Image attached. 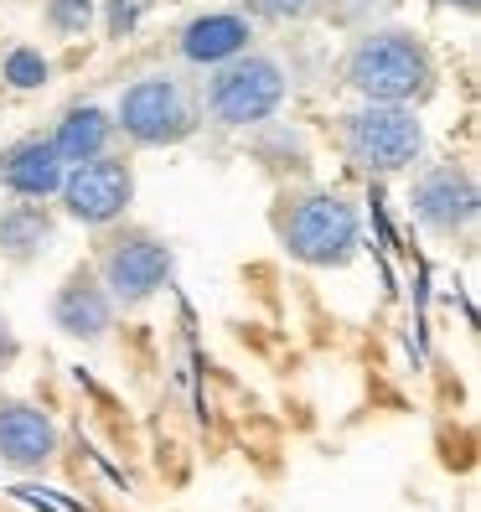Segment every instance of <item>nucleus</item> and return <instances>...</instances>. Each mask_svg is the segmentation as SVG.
I'll use <instances>...</instances> for the list:
<instances>
[{"instance_id": "nucleus-7", "label": "nucleus", "mask_w": 481, "mask_h": 512, "mask_svg": "<svg viewBox=\"0 0 481 512\" xmlns=\"http://www.w3.org/2000/svg\"><path fill=\"white\" fill-rule=\"evenodd\" d=\"M63 213L83 228H114L119 218L130 213L135 202V166L125 156H94V161H78L63 171Z\"/></svg>"}, {"instance_id": "nucleus-1", "label": "nucleus", "mask_w": 481, "mask_h": 512, "mask_svg": "<svg viewBox=\"0 0 481 512\" xmlns=\"http://www.w3.org/2000/svg\"><path fill=\"white\" fill-rule=\"evenodd\" d=\"M342 78L357 99L368 104H409L419 109L430 94H435V52L425 37H414L409 26H373L352 42L347 63H342Z\"/></svg>"}, {"instance_id": "nucleus-10", "label": "nucleus", "mask_w": 481, "mask_h": 512, "mask_svg": "<svg viewBox=\"0 0 481 512\" xmlns=\"http://www.w3.org/2000/svg\"><path fill=\"white\" fill-rule=\"evenodd\" d=\"M57 456L52 414L26 399H0V461L11 471H42Z\"/></svg>"}, {"instance_id": "nucleus-9", "label": "nucleus", "mask_w": 481, "mask_h": 512, "mask_svg": "<svg viewBox=\"0 0 481 512\" xmlns=\"http://www.w3.org/2000/svg\"><path fill=\"white\" fill-rule=\"evenodd\" d=\"M119 306L109 300V290L99 285L94 269H73V275L52 290V326L73 342H99L109 337Z\"/></svg>"}, {"instance_id": "nucleus-21", "label": "nucleus", "mask_w": 481, "mask_h": 512, "mask_svg": "<svg viewBox=\"0 0 481 512\" xmlns=\"http://www.w3.org/2000/svg\"><path fill=\"white\" fill-rule=\"evenodd\" d=\"M347 6H352V11H363V6H373V0H347Z\"/></svg>"}, {"instance_id": "nucleus-15", "label": "nucleus", "mask_w": 481, "mask_h": 512, "mask_svg": "<svg viewBox=\"0 0 481 512\" xmlns=\"http://www.w3.org/2000/svg\"><path fill=\"white\" fill-rule=\"evenodd\" d=\"M0 83L16 88V94H37V88L52 83V57L32 42H16L6 47V57H0Z\"/></svg>"}, {"instance_id": "nucleus-12", "label": "nucleus", "mask_w": 481, "mask_h": 512, "mask_svg": "<svg viewBox=\"0 0 481 512\" xmlns=\"http://www.w3.org/2000/svg\"><path fill=\"white\" fill-rule=\"evenodd\" d=\"M63 171L68 166L57 161L47 135H26L11 150H0V187H6L11 197L47 202V197H57V187H63Z\"/></svg>"}, {"instance_id": "nucleus-4", "label": "nucleus", "mask_w": 481, "mask_h": 512, "mask_svg": "<svg viewBox=\"0 0 481 512\" xmlns=\"http://www.w3.org/2000/svg\"><path fill=\"white\" fill-rule=\"evenodd\" d=\"M342 156L368 176L414 171L425 156V119L409 104H357L342 114Z\"/></svg>"}, {"instance_id": "nucleus-20", "label": "nucleus", "mask_w": 481, "mask_h": 512, "mask_svg": "<svg viewBox=\"0 0 481 512\" xmlns=\"http://www.w3.org/2000/svg\"><path fill=\"white\" fill-rule=\"evenodd\" d=\"M440 6H456V11H476L481 0H440Z\"/></svg>"}, {"instance_id": "nucleus-17", "label": "nucleus", "mask_w": 481, "mask_h": 512, "mask_svg": "<svg viewBox=\"0 0 481 512\" xmlns=\"http://www.w3.org/2000/svg\"><path fill=\"white\" fill-rule=\"evenodd\" d=\"M321 6V0H249V21H275V26H295L306 21L311 11Z\"/></svg>"}, {"instance_id": "nucleus-14", "label": "nucleus", "mask_w": 481, "mask_h": 512, "mask_svg": "<svg viewBox=\"0 0 481 512\" xmlns=\"http://www.w3.org/2000/svg\"><path fill=\"white\" fill-rule=\"evenodd\" d=\"M47 140H52V150H57V161H63V166L94 161V156H104L109 140H114V114H104L99 104H78V109H68L63 119H57V130Z\"/></svg>"}, {"instance_id": "nucleus-13", "label": "nucleus", "mask_w": 481, "mask_h": 512, "mask_svg": "<svg viewBox=\"0 0 481 512\" xmlns=\"http://www.w3.org/2000/svg\"><path fill=\"white\" fill-rule=\"evenodd\" d=\"M52 244H57V218H52L47 202L16 197V202L0 207V259L32 264V259H42Z\"/></svg>"}, {"instance_id": "nucleus-5", "label": "nucleus", "mask_w": 481, "mask_h": 512, "mask_svg": "<svg viewBox=\"0 0 481 512\" xmlns=\"http://www.w3.org/2000/svg\"><path fill=\"white\" fill-rule=\"evenodd\" d=\"M114 130L130 145H145V150L182 145L197 130V99L182 88V78H171V73L135 78L114 104Z\"/></svg>"}, {"instance_id": "nucleus-2", "label": "nucleus", "mask_w": 481, "mask_h": 512, "mask_svg": "<svg viewBox=\"0 0 481 512\" xmlns=\"http://www.w3.org/2000/svg\"><path fill=\"white\" fill-rule=\"evenodd\" d=\"M275 238L280 249L311 269H342L357 259L363 249V218L357 207L332 192V187H306V192H290L275 207Z\"/></svg>"}, {"instance_id": "nucleus-16", "label": "nucleus", "mask_w": 481, "mask_h": 512, "mask_svg": "<svg viewBox=\"0 0 481 512\" xmlns=\"http://www.w3.org/2000/svg\"><path fill=\"white\" fill-rule=\"evenodd\" d=\"M94 16H99V0H47V11H42L47 32L57 37H83L94 26Z\"/></svg>"}, {"instance_id": "nucleus-11", "label": "nucleus", "mask_w": 481, "mask_h": 512, "mask_svg": "<svg viewBox=\"0 0 481 512\" xmlns=\"http://www.w3.org/2000/svg\"><path fill=\"white\" fill-rule=\"evenodd\" d=\"M249 42H254V21L244 11H202L176 32V52L192 68H223L238 52H249Z\"/></svg>"}, {"instance_id": "nucleus-18", "label": "nucleus", "mask_w": 481, "mask_h": 512, "mask_svg": "<svg viewBox=\"0 0 481 512\" xmlns=\"http://www.w3.org/2000/svg\"><path fill=\"white\" fill-rule=\"evenodd\" d=\"M145 16V0H109V37H130Z\"/></svg>"}, {"instance_id": "nucleus-19", "label": "nucleus", "mask_w": 481, "mask_h": 512, "mask_svg": "<svg viewBox=\"0 0 481 512\" xmlns=\"http://www.w3.org/2000/svg\"><path fill=\"white\" fill-rule=\"evenodd\" d=\"M16 352H21V342H16V331H11V321L0 316V368H11V363H16Z\"/></svg>"}, {"instance_id": "nucleus-3", "label": "nucleus", "mask_w": 481, "mask_h": 512, "mask_svg": "<svg viewBox=\"0 0 481 512\" xmlns=\"http://www.w3.org/2000/svg\"><path fill=\"white\" fill-rule=\"evenodd\" d=\"M285 99H290V73L269 52H238L233 63L213 68L202 88V104L223 130H259L285 109Z\"/></svg>"}, {"instance_id": "nucleus-6", "label": "nucleus", "mask_w": 481, "mask_h": 512, "mask_svg": "<svg viewBox=\"0 0 481 512\" xmlns=\"http://www.w3.org/2000/svg\"><path fill=\"white\" fill-rule=\"evenodd\" d=\"M171 269H176V254L161 233H150V228H125V233H109L104 244H99V285L109 290L114 306H145V300H156L171 280Z\"/></svg>"}, {"instance_id": "nucleus-8", "label": "nucleus", "mask_w": 481, "mask_h": 512, "mask_svg": "<svg viewBox=\"0 0 481 512\" xmlns=\"http://www.w3.org/2000/svg\"><path fill=\"white\" fill-rule=\"evenodd\" d=\"M409 213H414L419 228H430L435 238L471 233L476 213H481V187H476V176L461 161L425 166L414 176V187H409Z\"/></svg>"}]
</instances>
